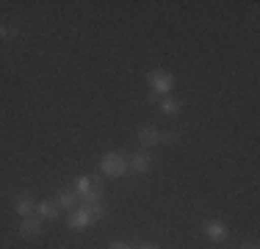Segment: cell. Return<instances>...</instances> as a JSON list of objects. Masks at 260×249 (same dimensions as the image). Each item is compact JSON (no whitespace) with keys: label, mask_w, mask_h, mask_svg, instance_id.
Instances as JSON below:
<instances>
[{"label":"cell","mask_w":260,"mask_h":249,"mask_svg":"<svg viewBox=\"0 0 260 249\" xmlns=\"http://www.w3.org/2000/svg\"><path fill=\"white\" fill-rule=\"evenodd\" d=\"M75 194L83 205H100L103 199V183L97 177H89V174H80L75 180Z\"/></svg>","instance_id":"1"},{"label":"cell","mask_w":260,"mask_h":249,"mask_svg":"<svg viewBox=\"0 0 260 249\" xmlns=\"http://www.w3.org/2000/svg\"><path fill=\"white\" fill-rule=\"evenodd\" d=\"M103 216H105L103 205H83V208L72 210V216L67 219V227L70 230H86V227H91L97 219H103Z\"/></svg>","instance_id":"2"},{"label":"cell","mask_w":260,"mask_h":249,"mask_svg":"<svg viewBox=\"0 0 260 249\" xmlns=\"http://www.w3.org/2000/svg\"><path fill=\"white\" fill-rule=\"evenodd\" d=\"M100 172L105 177H125L130 172V158L122 152H105L100 158Z\"/></svg>","instance_id":"3"},{"label":"cell","mask_w":260,"mask_h":249,"mask_svg":"<svg viewBox=\"0 0 260 249\" xmlns=\"http://www.w3.org/2000/svg\"><path fill=\"white\" fill-rule=\"evenodd\" d=\"M147 80H150L152 95H158V97H169V91L175 89V75H169L164 70H152L147 75Z\"/></svg>","instance_id":"4"},{"label":"cell","mask_w":260,"mask_h":249,"mask_svg":"<svg viewBox=\"0 0 260 249\" xmlns=\"http://www.w3.org/2000/svg\"><path fill=\"white\" fill-rule=\"evenodd\" d=\"M202 233H205L210 241H216V244H221V241H227V235H230V230H227V224H224V222H216V219H210V222H202Z\"/></svg>","instance_id":"5"},{"label":"cell","mask_w":260,"mask_h":249,"mask_svg":"<svg viewBox=\"0 0 260 249\" xmlns=\"http://www.w3.org/2000/svg\"><path fill=\"white\" fill-rule=\"evenodd\" d=\"M20 233L25 235V238H36V235H42L45 233V222L42 219H34V216H25L20 224Z\"/></svg>","instance_id":"6"},{"label":"cell","mask_w":260,"mask_h":249,"mask_svg":"<svg viewBox=\"0 0 260 249\" xmlns=\"http://www.w3.org/2000/svg\"><path fill=\"white\" fill-rule=\"evenodd\" d=\"M152 164H155V161H152L150 152H139V155H133V158H130V172L147 174V172L152 169Z\"/></svg>","instance_id":"7"},{"label":"cell","mask_w":260,"mask_h":249,"mask_svg":"<svg viewBox=\"0 0 260 249\" xmlns=\"http://www.w3.org/2000/svg\"><path fill=\"white\" fill-rule=\"evenodd\" d=\"M14 210L22 216V219H25V216H30V213L36 210V202H34L28 194H17V197H14Z\"/></svg>","instance_id":"8"},{"label":"cell","mask_w":260,"mask_h":249,"mask_svg":"<svg viewBox=\"0 0 260 249\" xmlns=\"http://www.w3.org/2000/svg\"><path fill=\"white\" fill-rule=\"evenodd\" d=\"M36 213H39V219L42 222H55L58 219V205L55 202H36Z\"/></svg>","instance_id":"9"},{"label":"cell","mask_w":260,"mask_h":249,"mask_svg":"<svg viewBox=\"0 0 260 249\" xmlns=\"http://www.w3.org/2000/svg\"><path fill=\"white\" fill-rule=\"evenodd\" d=\"M139 141H141V147H155L158 141H160V130H155V128H141L139 130Z\"/></svg>","instance_id":"10"},{"label":"cell","mask_w":260,"mask_h":249,"mask_svg":"<svg viewBox=\"0 0 260 249\" xmlns=\"http://www.w3.org/2000/svg\"><path fill=\"white\" fill-rule=\"evenodd\" d=\"M58 208H67V210H75V205H78V194H72V191H58L53 199Z\"/></svg>","instance_id":"11"},{"label":"cell","mask_w":260,"mask_h":249,"mask_svg":"<svg viewBox=\"0 0 260 249\" xmlns=\"http://www.w3.org/2000/svg\"><path fill=\"white\" fill-rule=\"evenodd\" d=\"M180 100H175V97H164L160 100V111H164V114H180Z\"/></svg>","instance_id":"12"},{"label":"cell","mask_w":260,"mask_h":249,"mask_svg":"<svg viewBox=\"0 0 260 249\" xmlns=\"http://www.w3.org/2000/svg\"><path fill=\"white\" fill-rule=\"evenodd\" d=\"M160 141H166V144H180V133H175V130L160 133Z\"/></svg>","instance_id":"13"},{"label":"cell","mask_w":260,"mask_h":249,"mask_svg":"<svg viewBox=\"0 0 260 249\" xmlns=\"http://www.w3.org/2000/svg\"><path fill=\"white\" fill-rule=\"evenodd\" d=\"M17 30H11L9 25H0V39H6V36H14Z\"/></svg>","instance_id":"14"},{"label":"cell","mask_w":260,"mask_h":249,"mask_svg":"<svg viewBox=\"0 0 260 249\" xmlns=\"http://www.w3.org/2000/svg\"><path fill=\"white\" fill-rule=\"evenodd\" d=\"M108 249H133L130 244H125V241H114V244H111Z\"/></svg>","instance_id":"15"},{"label":"cell","mask_w":260,"mask_h":249,"mask_svg":"<svg viewBox=\"0 0 260 249\" xmlns=\"http://www.w3.org/2000/svg\"><path fill=\"white\" fill-rule=\"evenodd\" d=\"M139 249H158V246H155V244H141Z\"/></svg>","instance_id":"16"},{"label":"cell","mask_w":260,"mask_h":249,"mask_svg":"<svg viewBox=\"0 0 260 249\" xmlns=\"http://www.w3.org/2000/svg\"><path fill=\"white\" fill-rule=\"evenodd\" d=\"M246 249H257V246H255V244H252V246H246Z\"/></svg>","instance_id":"17"}]
</instances>
